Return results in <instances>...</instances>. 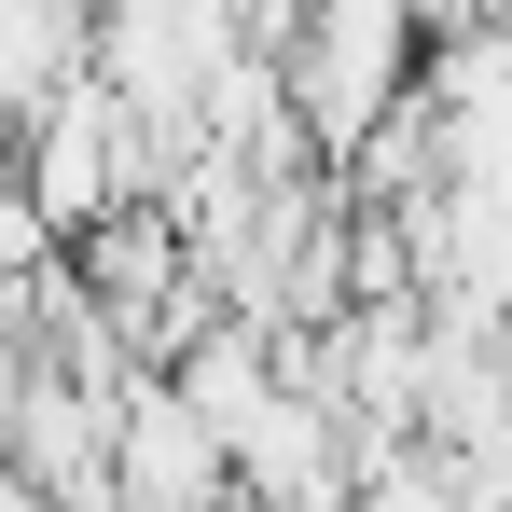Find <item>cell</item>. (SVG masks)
Masks as SVG:
<instances>
[{
  "mask_svg": "<svg viewBox=\"0 0 512 512\" xmlns=\"http://www.w3.org/2000/svg\"><path fill=\"white\" fill-rule=\"evenodd\" d=\"M416 56H429L416 0H305V14L277 28V70H291V111H305L319 167H346V153L416 97Z\"/></svg>",
  "mask_w": 512,
  "mask_h": 512,
  "instance_id": "cell-2",
  "label": "cell"
},
{
  "mask_svg": "<svg viewBox=\"0 0 512 512\" xmlns=\"http://www.w3.org/2000/svg\"><path fill=\"white\" fill-rule=\"evenodd\" d=\"M56 250H70V236H56V208H42V194H28V167L0 153V291H28Z\"/></svg>",
  "mask_w": 512,
  "mask_h": 512,
  "instance_id": "cell-5",
  "label": "cell"
},
{
  "mask_svg": "<svg viewBox=\"0 0 512 512\" xmlns=\"http://www.w3.org/2000/svg\"><path fill=\"white\" fill-rule=\"evenodd\" d=\"M97 56V0H0V153L28 139V111Z\"/></svg>",
  "mask_w": 512,
  "mask_h": 512,
  "instance_id": "cell-4",
  "label": "cell"
},
{
  "mask_svg": "<svg viewBox=\"0 0 512 512\" xmlns=\"http://www.w3.org/2000/svg\"><path fill=\"white\" fill-rule=\"evenodd\" d=\"M250 42H263V28L236 14V0H97V70H111V97L153 125L167 167L208 153V97H222V70H236ZM167 194H180V180H167Z\"/></svg>",
  "mask_w": 512,
  "mask_h": 512,
  "instance_id": "cell-1",
  "label": "cell"
},
{
  "mask_svg": "<svg viewBox=\"0 0 512 512\" xmlns=\"http://www.w3.org/2000/svg\"><path fill=\"white\" fill-rule=\"evenodd\" d=\"M111 499H236V457L167 360H139L125 402H111Z\"/></svg>",
  "mask_w": 512,
  "mask_h": 512,
  "instance_id": "cell-3",
  "label": "cell"
}]
</instances>
